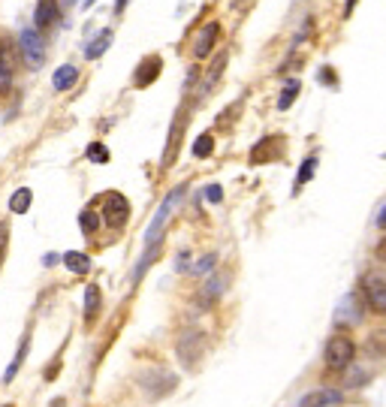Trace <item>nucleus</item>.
<instances>
[{
	"label": "nucleus",
	"mask_w": 386,
	"mask_h": 407,
	"mask_svg": "<svg viewBox=\"0 0 386 407\" xmlns=\"http://www.w3.org/2000/svg\"><path fill=\"white\" fill-rule=\"evenodd\" d=\"M323 359H326V368L332 374L344 371V368H350L353 359H357V341H353L347 332H338V335H332L326 341Z\"/></svg>",
	"instance_id": "1"
},
{
	"label": "nucleus",
	"mask_w": 386,
	"mask_h": 407,
	"mask_svg": "<svg viewBox=\"0 0 386 407\" xmlns=\"http://www.w3.org/2000/svg\"><path fill=\"white\" fill-rule=\"evenodd\" d=\"M206 332H200V329H184L178 335V341H176V353H178V359H181V365L184 368H193V365H200V359L206 356Z\"/></svg>",
	"instance_id": "2"
},
{
	"label": "nucleus",
	"mask_w": 386,
	"mask_h": 407,
	"mask_svg": "<svg viewBox=\"0 0 386 407\" xmlns=\"http://www.w3.org/2000/svg\"><path fill=\"white\" fill-rule=\"evenodd\" d=\"M103 223L109 226V230H124L127 221H130V199H127L124 193H118V190H112V193H106L103 196Z\"/></svg>",
	"instance_id": "3"
},
{
	"label": "nucleus",
	"mask_w": 386,
	"mask_h": 407,
	"mask_svg": "<svg viewBox=\"0 0 386 407\" xmlns=\"http://www.w3.org/2000/svg\"><path fill=\"white\" fill-rule=\"evenodd\" d=\"M19 49H21V58L27 60L34 70H40L45 64V34H40L36 27H25L19 34Z\"/></svg>",
	"instance_id": "4"
},
{
	"label": "nucleus",
	"mask_w": 386,
	"mask_h": 407,
	"mask_svg": "<svg viewBox=\"0 0 386 407\" xmlns=\"http://www.w3.org/2000/svg\"><path fill=\"white\" fill-rule=\"evenodd\" d=\"M362 293H365V301L374 314L386 317V275L381 271H368L365 281H362Z\"/></svg>",
	"instance_id": "5"
},
{
	"label": "nucleus",
	"mask_w": 386,
	"mask_h": 407,
	"mask_svg": "<svg viewBox=\"0 0 386 407\" xmlns=\"http://www.w3.org/2000/svg\"><path fill=\"white\" fill-rule=\"evenodd\" d=\"M139 383H142V389H145L151 398H163V395H169V392L178 386V377L172 371H163V368H154V371L142 374Z\"/></svg>",
	"instance_id": "6"
},
{
	"label": "nucleus",
	"mask_w": 386,
	"mask_h": 407,
	"mask_svg": "<svg viewBox=\"0 0 386 407\" xmlns=\"http://www.w3.org/2000/svg\"><path fill=\"white\" fill-rule=\"evenodd\" d=\"M184 127H187V106H181L176 112V121L169 127V139H166V151H163V169H169L176 163V154H178V145H181V136H184Z\"/></svg>",
	"instance_id": "7"
},
{
	"label": "nucleus",
	"mask_w": 386,
	"mask_h": 407,
	"mask_svg": "<svg viewBox=\"0 0 386 407\" xmlns=\"http://www.w3.org/2000/svg\"><path fill=\"white\" fill-rule=\"evenodd\" d=\"M217 40H221V21H208L206 27L196 34V40H193V58L196 60H206L211 51H215V45H217Z\"/></svg>",
	"instance_id": "8"
},
{
	"label": "nucleus",
	"mask_w": 386,
	"mask_h": 407,
	"mask_svg": "<svg viewBox=\"0 0 386 407\" xmlns=\"http://www.w3.org/2000/svg\"><path fill=\"white\" fill-rule=\"evenodd\" d=\"M58 18H60V6H58V0H36L34 27L40 30V34H49V30L58 25Z\"/></svg>",
	"instance_id": "9"
},
{
	"label": "nucleus",
	"mask_w": 386,
	"mask_h": 407,
	"mask_svg": "<svg viewBox=\"0 0 386 407\" xmlns=\"http://www.w3.org/2000/svg\"><path fill=\"white\" fill-rule=\"evenodd\" d=\"M160 70H163L160 55H148L145 60H139V66H136V73H133V88H148L151 82L160 75Z\"/></svg>",
	"instance_id": "10"
},
{
	"label": "nucleus",
	"mask_w": 386,
	"mask_h": 407,
	"mask_svg": "<svg viewBox=\"0 0 386 407\" xmlns=\"http://www.w3.org/2000/svg\"><path fill=\"white\" fill-rule=\"evenodd\" d=\"M278 157H281V136H266L251 151V163H269L278 160Z\"/></svg>",
	"instance_id": "11"
},
{
	"label": "nucleus",
	"mask_w": 386,
	"mask_h": 407,
	"mask_svg": "<svg viewBox=\"0 0 386 407\" xmlns=\"http://www.w3.org/2000/svg\"><path fill=\"white\" fill-rule=\"evenodd\" d=\"M181 196V187L172 196H166L163 199V206H160V211L154 214V221H151V226H148V232H145V245H154L157 238H160V230H163V223H166V217H169V211H172V206H176V199Z\"/></svg>",
	"instance_id": "12"
},
{
	"label": "nucleus",
	"mask_w": 386,
	"mask_h": 407,
	"mask_svg": "<svg viewBox=\"0 0 386 407\" xmlns=\"http://www.w3.org/2000/svg\"><path fill=\"white\" fill-rule=\"evenodd\" d=\"M226 284H230V271H221V275H211L206 281V290H202V301H206V308L211 305V301H217L224 296Z\"/></svg>",
	"instance_id": "13"
},
{
	"label": "nucleus",
	"mask_w": 386,
	"mask_h": 407,
	"mask_svg": "<svg viewBox=\"0 0 386 407\" xmlns=\"http://www.w3.org/2000/svg\"><path fill=\"white\" fill-rule=\"evenodd\" d=\"M338 402H341V392L338 389H317V392H308L299 402V407H326V404H338Z\"/></svg>",
	"instance_id": "14"
},
{
	"label": "nucleus",
	"mask_w": 386,
	"mask_h": 407,
	"mask_svg": "<svg viewBox=\"0 0 386 407\" xmlns=\"http://www.w3.org/2000/svg\"><path fill=\"white\" fill-rule=\"evenodd\" d=\"M100 305H103V293L97 284H88L85 286V323L88 326H94L97 314H100Z\"/></svg>",
	"instance_id": "15"
},
{
	"label": "nucleus",
	"mask_w": 386,
	"mask_h": 407,
	"mask_svg": "<svg viewBox=\"0 0 386 407\" xmlns=\"http://www.w3.org/2000/svg\"><path fill=\"white\" fill-rule=\"evenodd\" d=\"M75 82H79V66H75V64L58 66L55 75H51V88H55V90H70Z\"/></svg>",
	"instance_id": "16"
},
{
	"label": "nucleus",
	"mask_w": 386,
	"mask_h": 407,
	"mask_svg": "<svg viewBox=\"0 0 386 407\" xmlns=\"http://www.w3.org/2000/svg\"><path fill=\"white\" fill-rule=\"evenodd\" d=\"M60 260H64V266L70 269L73 275H88V271H91V256L82 254V251H67Z\"/></svg>",
	"instance_id": "17"
},
{
	"label": "nucleus",
	"mask_w": 386,
	"mask_h": 407,
	"mask_svg": "<svg viewBox=\"0 0 386 407\" xmlns=\"http://www.w3.org/2000/svg\"><path fill=\"white\" fill-rule=\"evenodd\" d=\"M365 353L374 359H383L386 356V329H372L365 338Z\"/></svg>",
	"instance_id": "18"
},
{
	"label": "nucleus",
	"mask_w": 386,
	"mask_h": 407,
	"mask_svg": "<svg viewBox=\"0 0 386 407\" xmlns=\"http://www.w3.org/2000/svg\"><path fill=\"white\" fill-rule=\"evenodd\" d=\"M109 42H112V30H109V27H103V30H100V34H97V36H94V40H91V45H88V49H85V58H88V60L100 58V55H103V51H106V49H109Z\"/></svg>",
	"instance_id": "19"
},
{
	"label": "nucleus",
	"mask_w": 386,
	"mask_h": 407,
	"mask_svg": "<svg viewBox=\"0 0 386 407\" xmlns=\"http://www.w3.org/2000/svg\"><path fill=\"white\" fill-rule=\"evenodd\" d=\"M226 60H230V55L226 51H221V58L211 64V73H208V79H206V85H202V97H208L211 94V88L221 82V75H224V70H226Z\"/></svg>",
	"instance_id": "20"
},
{
	"label": "nucleus",
	"mask_w": 386,
	"mask_h": 407,
	"mask_svg": "<svg viewBox=\"0 0 386 407\" xmlns=\"http://www.w3.org/2000/svg\"><path fill=\"white\" fill-rule=\"evenodd\" d=\"M19 55H21V49L12 40H0V64L10 66L12 73H15V66H19Z\"/></svg>",
	"instance_id": "21"
},
{
	"label": "nucleus",
	"mask_w": 386,
	"mask_h": 407,
	"mask_svg": "<svg viewBox=\"0 0 386 407\" xmlns=\"http://www.w3.org/2000/svg\"><path fill=\"white\" fill-rule=\"evenodd\" d=\"M299 90H302V82H299V79H290V82H287L284 90H281V97H278V109H281V112L290 109V106L296 103Z\"/></svg>",
	"instance_id": "22"
},
{
	"label": "nucleus",
	"mask_w": 386,
	"mask_h": 407,
	"mask_svg": "<svg viewBox=\"0 0 386 407\" xmlns=\"http://www.w3.org/2000/svg\"><path fill=\"white\" fill-rule=\"evenodd\" d=\"M30 202H34V193L27 190V187H19L12 196H10V211L12 214H25L30 208Z\"/></svg>",
	"instance_id": "23"
},
{
	"label": "nucleus",
	"mask_w": 386,
	"mask_h": 407,
	"mask_svg": "<svg viewBox=\"0 0 386 407\" xmlns=\"http://www.w3.org/2000/svg\"><path fill=\"white\" fill-rule=\"evenodd\" d=\"M100 221H103V217L97 214L94 208H85L79 214V226H82V232H85V236H94V232L100 230Z\"/></svg>",
	"instance_id": "24"
},
{
	"label": "nucleus",
	"mask_w": 386,
	"mask_h": 407,
	"mask_svg": "<svg viewBox=\"0 0 386 407\" xmlns=\"http://www.w3.org/2000/svg\"><path fill=\"white\" fill-rule=\"evenodd\" d=\"M215 154V136L211 133H202L200 139L193 142V157H200V160H206V157Z\"/></svg>",
	"instance_id": "25"
},
{
	"label": "nucleus",
	"mask_w": 386,
	"mask_h": 407,
	"mask_svg": "<svg viewBox=\"0 0 386 407\" xmlns=\"http://www.w3.org/2000/svg\"><path fill=\"white\" fill-rule=\"evenodd\" d=\"M314 172H317V157H305V160H302V169H299V175H296V193H299L302 187L308 184V181L314 178Z\"/></svg>",
	"instance_id": "26"
},
{
	"label": "nucleus",
	"mask_w": 386,
	"mask_h": 407,
	"mask_svg": "<svg viewBox=\"0 0 386 407\" xmlns=\"http://www.w3.org/2000/svg\"><path fill=\"white\" fill-rule=\"evenodd\" d=\"M85 157L91 163H109L112 160V154H109V148L103 145V142H91L88 151H85Z\"/></svg>",
	"instance_id": "27"
},
{
	"label": "nucleus",
	"mask_w": 386,
	"mask_h": 407,
	"mask_svg": "<svg viewBox=\"0 0 386 407\" xmlns=\"http://www.w3.org/2000/svg\"><path fill=\"white\" fill-rule=\"evenodd\" d=\"M215 266H217V254H206L200 262H196V266H191V271H193V275H206V271H211Z\"/></svg>",
	"instance_id": "28"
},
{
	"label": "nucleus",
	"mask_w": 386,
	"mask_h": 407,
	"mask_svg": "<svg viewBox=\"0 0 386 407\" xmlns=\"http://www.w3.org/2000/svg\"><path fill=\"white\" fill-rule=\"evenodd\" d=\"M241 106H245V100H236L232 106H226L224 115H221V127H226V124H232V121H236V112H241Z\"/></svg>",
	"instance_id": "29"
},
{
	"label": "nucleus",
	"mask_w": 386,
	"mask_h": 407,
	"mask_svg": "<svg viewBox=\"0 0 386 407\" xmlns=\"http://www.w3.org/2000/svg\"><path fill=\"white\" fill-rule=\"evenodd\" d=\"M12 70H10V66H3V64H0V94H10V88H12Z\"/></svg>",
	"instance_id": "30"
},
{
	"label": "nucleus",
	"mask_w": 386,
	"mask_h": 407,
	"mask_svg": "<svg viewBox=\"0 0 386 407\" xmlns=\"http://www.w3.org/2000/svg\"><path fill=\"white\" fill-rule=\"evenodd\" d=\"M25 353H27V341L19 347V356H15V362L10 365V371H6V380H12V377H15V371H19V365H21V359H25Z\"/></svg>",
	"instance_id": "31"
},
{
	"label": "nucleus",
	"mask_w": 386,
	"mask_h": 407,
	"mask_svg": "<svg viewBox=\"0 0 386 407\" xmlns=\"http://www.w3.org/2000/svg\"><path fill=\"white\" fill-rule=\"evenodd\" d=\"M206 196H208V202H221L224 199V187L221 184H208L206 187Z\"/></svg>",
	"instance_id": "32"
},
{
	"label": "nucleus",
	"mask_w": 386,
	"mask_h": 407,
	"mask_svg": "<svg viewBox=\"0 0 386 407\" xmlns=\"http://www.w3.org/2000/svg\"><path fill=\"white\" fill-rule=\"evenodd\" d=\"M320 82H323V85H338V79H335V73H332V66H323Z\"/></svg>",
	"instance_id": "33"
},
{
	"label": "nucleus",
	"mask_w": 386,
	"mask_h": 407,
	"mask_svg": "<svg viewBox=\"0 0 386 407\" xmlns=\"http://www.w3.org/2000/svg\"><path fill=\"white\" fill-rule=\"evenodd\" d=\"M359 383H365V371H353L350 380H347V386H359Z\"/></svg>",
	"instance_id": "34"
},
{
	"label": "nucleus",
	"mask_w": 386,
	"mask_h": 407,
	"mask_svg": "<svg viewBox=\"0 0 386 407\" xmlns=\"http://www.w3.org/2000/svg\"><path fill=\"white\" fill-rule=\"evenodd\" d=\"M374 256H377L381 262H386V238H381V245L374 247Z\"/></svg>",
	"instance_id": "35"
},
{
	"label": "nucleus",
	"mask_w": 386,
	"mask_h": 407,
	"mask_svg": "<svg viewBox=\"0 0 386 407\" xmlns=\"http://www.w3.org/2000/svg\"><path fill=\"white\" fill-rule=\"evenodd\" d=\"M377 226H381V230H386V206L381 208V214H377Z\"/></svg>",
	"instance_id": "36"
},
{
	"label": "nucleus",
	"mask_w": 386,
	"mask_h": 407,
	"mask_svg": "<svg viewBox=\"0 0 386 407\" xmlns=\"http://www.w3.org/2000/svg\"><path fill=\"white\" fill-rule=\"evenodd\" d=\"M45 266H55V262H58V254H45Z\"/></svg>",
	"instance_id": "37"
},
{
	"label": "nucleus",
	"mask_w": 386,
	"mask_h": 407,
	"mask_svg": "<svg viewBox=\"0 0 386 407\" xmlns=\"http://www.w3.org/2000/svg\"><path fill=\"white\" fill-rule=\"evenodd\" d=\"M353 6H357V0H347V3H344V15H350Z\"/></svg>",
	"instance_id": "38"
},
{
	"label": "nucleus",
	"mask_w": 386,
	"mask_h": 407,
	"mask_svg": "<svg viewBox=\"0 0 386 407\" xmlns=\"http://www.w3.org/2000/svg\"><path fill=\"white\" fill-rule=\"evenodd\" d=\"M124 6H127V0H118V3H115V12H121Z\"/></svg>",
	"instance_id": "39"
},
{
	"label": "nucleus",
	"mask_w": 386,
	"mask_h": 407,
	"mask_svg": "<svg viewBox=\"0 0 386 407\" xmlns=\"http://www.w3.org/2000/svg\"><path fill=\"white\" fill-rule=\"evenodd\" d=\"M91 3H94V0H85V6H91Z\"/></svg>",
	"instance_id": "40"
}]
</instances>
